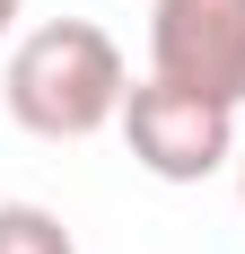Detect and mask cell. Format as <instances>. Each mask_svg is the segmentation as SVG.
I'll list each match as a JSON object with an SVG mask.
<instances>
[{
    "mask_svg": "<svg viewBox=\"0 0 245 254\" xmlns=\"http://www.w3.org/2000/svg\"><path fill=\"white\" fill-rule=\"evenodd\" d=\"M0 97H9L18 131H35V140H88V131L122 123V97H131L122 44L88 18H44L18 35L9 70H0Z\"/></svg>",
    "mask_w": 245,
    "mask_h": 254,
    "instance_id": "1",
    "label": "cell"
},
{
    "mask_svg": "<svg viewBox=\"0 0 245 254\" xmlns=\"http://www.w3.org/2000/svg\"><path fill=\"white\" fill-rule=\"evenodd\" d=\"M122 140H131V158L158 184H201V176H219L245 149L237 140V105L201 97V88H175V79H140L122 97Z\"/></svg>",
    "mask_w": 245,
    "mask_h": 254,
    "instance_id": "2",
    "label": "cell"
},
{
    "mask_svg": "<svg viewBox=\"0 0 245 254\" xmlns=\"http://www.w3.org/2000/svg\"><path fill=\"white\" fill-rule=\"evenodd\" d=\"M149 79L245 105V0H158L149 9Z\"/></svg>",
    "mask_w": 245,
    "mask_h": 254,
    "instance_id": "3",
    "label": "cell"
},
{
    "mask_svg": "<svg viewBox=\"0 0 245 254\" xmlns=\"http://www.w3.org/2000/svg\"><path fill=\"white\" fill-rule=\"evenodd\" d=\"M0 254H79V237L44 202H0Z\"/></svg>",
    "mask_w": 245,
    "mask_h": 254,
    "instance_id": "4",
    "label": "cell"
},
{
    "mask_svg": "<svg viewBox=\"0 0 245 254\" xmlns=\"http://www.w3.org/2000/svg\"><path fill=\"white\" fill-rule=\"evenodd\" d=\"M18 9H26V0H0V35H9V26H18Z\"/></svg>",
    "mask_w": 245,
    "mask_h": 254,
    "instance_id": "5",
    "label": "cell"
},
{
    "mask_svg": "<svg viewBox=\"0 0 245 254\" xmlns=\"http://www.w3.org/2000/svg\"><path fill=\"white\" fill-rule=\"evenodd\" d=\"M237 202H245V149H237Z\"/></svg>",
    "mask_w": 245,
    "mask_h": 254,
    "instance_id": "6",
    "label": "cell"
}]
</instances>
